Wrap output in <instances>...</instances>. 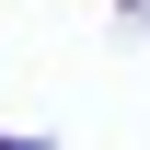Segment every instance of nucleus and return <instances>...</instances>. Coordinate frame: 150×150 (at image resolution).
Masks as SVG:
<instances>
[{"mask_svg": "<svg viewBox=\"0 0 150 150\" xmlns=\"http://www.w3.org/2000/svg\"><path fill=\"white\" fill-rule=\"evenodd\" d=\"M0 150H35V139H0Z\"/></svg>", "mask_w": 150, "mask_h": 150, "instance_id": "1", "label": "nucleus"}]
</instances>
